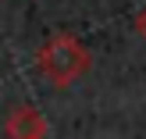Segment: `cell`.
I'll list each match as a JSON object with an SVG mask.
<instances>
[{
    "instance_id": "3957f363",
    "label": "cell",
    "mask_w": 146,
    "mask_h": 139,
    "mask_svg": "<svg viewBox=\"0 0 146 139\" xmlns=\"http://www.w3.org/2000/svg\"><path fill=\"white\" fill-rule=\"evenodd\" d=\"M135 32L146 39V7H139V14H135Z\"/></svg>"
},
{
    "instance_id": "6da1fadb",
    "label": "cell",
    "mask_w": 146,
    "mask_h": 139,
    "mask_svg": "<svg viewBox=\"0 0 146 139\" xmlns=\"http://www.w3.org/2000/svg\"><path fill=\"white\" fill-rule=\"evenodd\" d=\"M89 64H93L89 50H86L75 36H68V32H54L39 47V54H36V68H39L43 78H46L50 86H57V89H68L71 82H78V78L89 71Z\"/></svg>"
},
{
    "instance_id": "7a4b0ae2",
    "label": "cell",
    "mask_w": 146,
    "mask_h": 139,
    "mask_svg": "<svg viewBox=\"0 0 146 139\" xmlns=\"http://www.w3.org/2000/svg\"><path fill=\"white\" fill-rule=\"evenodd\" d=\"M7 139H46V118L36 107L18 104L7 118Z\"/></svg>"
}]
</instances>
